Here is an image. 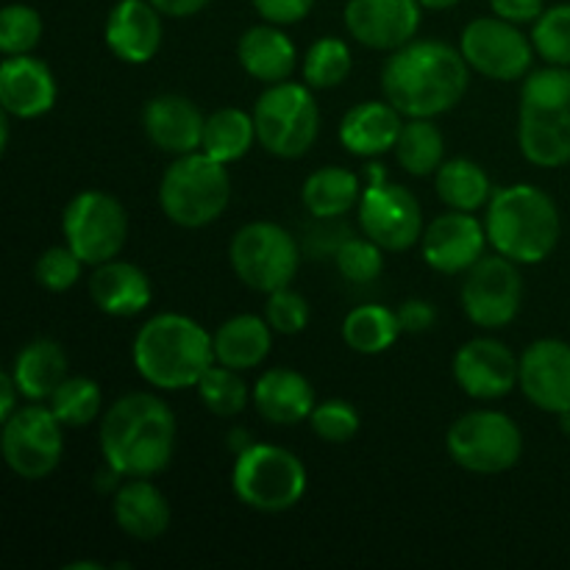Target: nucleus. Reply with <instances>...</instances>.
Here are the masks:
<instances>
[{
    "label": "nucleus",
    "mask_w": 570,
    "mask_h": 570,
    "mask_svg": "<svg viewBox=\"0 0 570 570\" xmlns=\"http://www.w3.org/2000/svg\"><path fill=\"white\" fill-rule=\"evenodd\" d=\"M423 20L421 0H348L343 11L345 31L371 50L404 48L417 37Z\"/></svg>",
    "instance_id": "f3484780"
},
{
    "label": "nucleus",
    "mask_w": 570,
    "mask_h": 570,
    "mask_svg": "<svg viewBox=\"0 0 570 570\" xmlns=\"http://www.w3.org/2000/svg\"><path fill=\"white\" fill-rule=\"evenodd\" d=\"M354 70V56L348 42L337 37H323L306 50L304 56V81L312 89H334L345 81Z\"/></svg>",
    "instance_id": "e433bc0d"
},
{
    "label": "nucleus",
    "mask_w": 570,
    "mask_h": 570,
    "mask_svg": "<svg viewBox=\"0 0 570 570\" xmlns=\"http://www.w3.org/2000/svg\"><path fill=\"white\" fill-rule=\"evenodd\" d=\"M142 128L150 145L170 156H184L200 150L206 117L187 95H156L142 109Z\"/></svg>",
    "instance_id": "4be33fe9"
},
{
    "label": "nucleus",
    "mask_w": 570,
    "mask_h": 570,
    "mask_svg": "<svg viewBox=\"0 0 570 570\" xmlns=\"http://www.w3.org/2000/svg\"><path fill=\"white\" fill-rule=\"evenodd\" d=\"M362 193L365 187L356 173H351L348 167L328 165L306 176L304 187H301V200L315 220H340L360 206Z\"/></svg>",
    "instance_id": "c756f323"
},
{
    "label": "nucleus",
    "mask_w": 570,
    "mask_h": 570,
    "mask_svg": "<svg viewBox=\"0 0 570 570\" xmlns=\"http://www.w3.org/2000/svg\"><path fill=\"white\" fill-rule=\"evenodd\" d=\"M195 390H198L200 404L217 417H237L243 415L245 406L254 404V387H248L243 371H234L220 362H215L204 373Z\"/></svg>",
    "instance_id": "f704fd0d"
},
{
    "label": "nucleus",
    "mask_w": 570,
    "mask_h": 570,
    "mask_svg": "<svg viewBox=\"0 0 570 570\" xmlns=\"http://www.w3.org/2000/svg\"><path fill=\"white\" fill-rule=\"evenodd\" d=\"M460 50L471 70L493 81H521L532 72L534 42L515 22L501 17H476L462 28Z\"/></svg>",
    "instance_id": "4468645a"
},
{
    "label": "nucleus",
    "mask_w": 570,
    "mask_h": 570,
    "mask_svg": "<svg viewBox=\"0 0 570 570\" xmlns=\"http://www.w3.org/2000/svg\"><path fill=\"white\" fill-rule=\"evenodd\" d=\"M309 426L323 443L343 445L356 438L362 421L356 406H351L348 401L332 399V401H323V404H315V410H312L309 415Z\"/></svg>",
    "instance_id": "79ce46f5"
},
{
    "label": "nucleus",
    "mask_w": 570,
    "mask_h": 570,
    "mask_svg": "<svg viewBox=\"0 0 570 570\" xmlns=\"http://www.w3.org/2000/svg\"><path fill=\"white\" fill-rule=\"evenodd\" d=\"M254 142H259V139H256V122L250 111L237 109V106H223L206 117L200 150L209 154L212 159L234 165L243 156H248Z\"/></svg>",
    "instance_id": "2f4dec72"
},
{
    "label": "nucleus",
    "mask_w": 570,
    "mask_h": 570,
    "mask_svg": "<svg viewBox=\"0 0 570 570\" xmlns=\"http://www.w3.org/2000/svg\"><path fill=\"white\" fill-rule=\"evenodd\" d=\"M228 165L204 150L176 156L159 181V206L181 228H206L228 209L232 178Z\"/></svg>",
    "instance_id": "423d86ee"
},
{
    "label": "nucleus",
    "mask_w": 570,
    "mask_h": 570,
    "mask_svg": "<svg viewBox=\"0 0 570 570\" xmlns=\"http://www.w3.org/2000/svg\"><path fill=\"white\" fill-rule=\"evenodd\" d=\"M256 139L276 159H301L321 134V109L309 83H271L254 104Z\"/></svg>",
    "instance_id": "6e6552de"
},
{
    "label": "nucleus",
    "mask_w": 570,
    "mask_h": 570,
    "mask_svg": "<svg viewBox=\"0 0 570 570\" xmlns=\"http://www.w3.org/2000/svg\"><path fill=\"white\" fill-rule=\"evenodd\" d=\"M460 0H421V6L426 11H445V9H454Z\"/></svg>",
    "instance_id": "603ef678"
},
{
    "label": "nucleus",
    "mask_w": 570,
    "mask_h": 570,
    "mask_svg": "<svg viewBox=\"0 0 570 570\" xmlns=\"http://www.w3.org/2000/svg\"><path fill=\"white\" fill-rule=\"evenodd\" d=\"M48 406L59 417L65 429L89 426L98 415H104V393L98 382L89 376H67L48 399Z\"/></svg>",
    "instance_id": "c9c22d12"
},
{
    "label": "nucleus",
    "mask_w": 570,
    "mask_h": 570,
    "mask_svg": "<svg viewBox=\"0 0 570 570\" xmlns=\"http://www.w3.org/2000/svg\"><path fill=\"white\" fill-rule=\"evenodd\" d=\"M131 360L154 390H189L198 387L204 373L217 362L215 340L189 315L161 312L139 326Z\"/></svg>",
    "instance_id": "7ed1b4c3"
},
{
    "label": "nucleus",
    "mask_w": 570,
    "mask_h": 570,
    "mask_svg": "<svg viewBox=\"0 0 570 570\" xmlns=\"http://www.w3.org/2000/svg\"><path fill=\"white\" fill-rule=\"evenodd\" d=\"M490 9L495 17L515 22V26H527V22L534 26V20L546 11V3L543 0H490Z\"/></svg>",
    "instance_id": "49530a36"
},
{
    "label": "nucleus",
    "mask_w": 570,
    "mask_h": 570,
    "mask_svg": "<svg viewBox=\"0 0 570 570\" xmlns=\"http://www.w3.org/2000/svg\"><path fill=\"white\" fill-rule=\"evenodd\" d=\"M488 228L473 212L449 209L423 228V259L443 276H465L488 250Z\"/></svg>",
    "instance_id": "dca6fc26"
},
{
    "label": "nucleus",
    "mask_w": 570,
    "mask_h": 570,
    "mask_svg": "<svg viewBox=\"0 0 570 570\" xmlns=\"http://www.w3.org/2000/svg\"><path fill=\"white\" fill-rule=\"evenodd\" d=\"M557 417H560L562 434H566V438H570V410H566V412H562V415H557Z\"/></svg>",
    "instance_id": "5fc2aeb1"
},
{
    "label": "nucleus",
    "mask_w": 570,
    "mask_h": 570,
    "mask_svg": "<svg viewBox=\"0 0 570 570\" xmlns=\"http://www.w3.org/2000/svg\"><path fill=\"white\" fill-rule=\"evenodd\" d=\"M462 312L468 321L484 332L507 328L523 306V276L521 265L501 254H484L471 271L460 289Z\"/></svg>",
    "instance_id": "ddd939ff"
},
{
    "label": "nucleus",
    "mask_w": 570,
    "mask_h": 570,
    "mask_svg": "<svg viewBox=\"0 0 570 570\" xmlns=\"http://www.w3.org/2000/svg\"><path fill=\"white\" fill-rule=\"evenodd\" d=\"M89 298L104 315L134 317L150 306L154 284H150L148 273L134 262L109 259L95 267L89 276Z\"/></svg>",
    "instance_id": "5701e85b"
},
{
    "label": "nucleus",
    "mask_w": 570,
    "mask_h": 570,
    "mask_svg": "<svg viewBox=\"0 0 570 570\" xmlns=\"http://www.w3.org/2000/svg\"><path fill=\"white\" fill-rule=\"evenodd\" d=\"M471 87V65L460 48L440 39H412L393 50L382 67L384 100L406 120L445 115L465 98Z\"/></svg>",
    "instance_id": "f257e3e1"
},
{
    "label": "nucleus",
    "mask_w": 570,
    "mask_h": 570,
    "mask_svg": "<svg viewBox=\"0 0 570 570\" xmlns=\"http://www.w3.org/2000/svg\"><path fill=\"white\" fill-rule=\"evenodd\" d=\"M434 189H438V198L456 212L488 209L495 193L484 167L479 161L465 159V156L445 159L440 165V170L434 173Z\"/></svg>",
    "instance_id": "7c9ffc66"
},
{
    "label": "nucleus",
    "mask_w": 570,
    "mask_h": 570,
    "mask_svg": "<svg viewBox=\"0 0 570 570\" xmlns=\"http://www.w3.org/2000/svg\"><path fill=\"white\" fill-rule=\"evenodd\" d=\"M156 9L165 17H176V20H184V17H195L212 3V0H150Z\"/></svg>",
    "instance_id": "de8ad7c7"
},
{
    "label": "nucleus",
    "mask_w": 570,
    "mask_h": 570,
    "mask_svg": "<svg viewBox=\"0 0 570 570\" xmlns=\"http://www.w3.org/2000/svg\"><path fill=\"white\" fill-rule=\"evenodd\" d=\"M518 387L529 404L549 415L570 410V343L543 337L527 345L521 354Z\"/></svg>",
    "instance_id": "6ab92c4d"
},
{
    "label": "nucleus",
    "mask_w": 570,
    "mask_h": 570,
    "mask_svg": "<svg viewBox=\"0 0 570 570\" xmlns=\"http://www.w3.org/2000/svg\"><path fill=\"white\" fill-rule=\"evenodd\" d=\"M365 170H367V184H382V181H387V167L379 165V161H371V165H367Z\"/></svg>",
    "instance_id": "3c124183"
},
{
    "label": "nucleus",
    "mask_w": 570,
    "mask_h": 570,
    "mask_svg": "<svg viewBox=\"0 0 570 570\" xmlns=\"http://www.w3.org/2000/svg\"><path fill=\"white\" fill-rule=\"evenodd\" d=\"M495 254L518 265H540L560 245L562 217L554 198L534 184L495 189L484 215Z\"/></svg>",
    "instance_id": "20e7f679"
},
{
    "label": "nucleus",
    "mask_w": 570,
    "mask_h": 570,
    "mask_svg": "<svg viewBox=\"0 0 570 570\" xmlns=\"http://www.w3.org/2000/svg\"><path fill=\"white\" fill-rule=\"evenodd\" d=\"M254 406L267 423L295 426V423L309 421L315 410V387L304 373L293 367H273L256 379Z\"/></svg>",
    "instance_id": "393cba45"
},
{
    "label": "nucleus",
    "mask_w": 570,
    "mask_h": 570,
    "mask_svg": "<svg viewBox=\"0 0 570 570\" xmlns=\"http://www.w3.org/2000/svg\"><path fill=\"white\" fill-rule=\"evenodd\" d=\"M59 98V87L42 59L31 53L6 56L0 65V106L17 120H37L48 115Z\"/></svg>",
    "instance_id": "aec40b11"
},
{
    "label": "nucleus",
    "mask_w": 570,
    "mask_h": 570,
    "mask_svg": "<svg viewBox=\"0 0 570 570\" xmlns=\"http://www.w3.org/2000/svg\"><path fill=\"white\" fill-rule=\"evenodd\" d=\"M3 449L6 468L26 482L50 476L65 456V426L53 415L48 404L20 406L3 421Z\"/></svg>",
    "instance_id": "f8f14e48"
},
{
    "label": "nucleus",
    "mask_w": 570,
    "mask_h": 570,
    "mask_svg": "<svg viewBox=\"0 0 570 570\" xmlns=\"http://www.w3.org/2000/svg\"><path fill=\"white\" fill-rule=\"evenodd\" d=\"M273 328L267 317L259 315H234L217 326L212 334L215 340V360L234 371H254L271 356Z\"/></svg>",
    "instance_id": "c85d7f7f"
},
{
    "label": "nucleus",
    "mask_w": 570,
    "mask_h": 570,
    "mask_svg": "<svg viewBox=\"0 0 570 570\" xmlns=\"http://www.w3.org/2000/svg\"><path fill=\"white\" fill-rule=\"evenodd\" d=\"M340 276L354 284H371L384 271V248L373 243L371 237H348L334 254Z\"/></svg>",
    "instance_id": "ea45409f"
},
{
    "label": "nucleus",
    "mask_w": 570,
    "mask_h": 570,
    "mask_svg": "<svg viewBox=\"0 0 570 570\" xmlns=\"http://www.w3.org/2000/svg\"><path fill=\"white\" fill-rule=\"evenodd\" d=\"M67 570H104V566L100 562H70Z\"/></svg>",
    "instance_id": "864d4df0"
},
{
    "label": "nucleus",
    "mask_w": 570,
    "mask_h": 570,
    "mask_svg": "<svg viewBox=\"0 0 570 570\" xmlns=\"http://www.w3.org/2000/svg\"><path fill=\"white\" fill-rule=\"evenodd\" d=\"M399 321L404 334H423L438 323V309L423 298H410L399 306Z\"/></svg>",
    "instance_id": "a18cd8bd"
},
{
    "label": "nucleus",
    "mask_w": 570,
    "mask_h": 570,
    "mask_svg": "<svg viewBox=\"0 0 570 570\" xmlns=\"http://www.w3.org/2000/svg\"><path fill=\"white\" fill-rule=\"evenodd\" d=\"M395 159L410 176H434L445 161V137L438 122L426 117L406 120L395 142Z\"/></svg>",
    "instance_id": "72a5a7b5"
},
{
    "label": "nucleus",
    "mask_w": 570,
    "mask_h": 570,
    "mask_svg": "<svg viewBox=\"0 0 570 570\" xmlns=\"http://www.w3.org/2000/svg\"><path fill=\"white\" fill-rule=\"evenodd\" d=\"M449 456L468 473L495 476L521 462L523 434L510 415L495 410H476L456 417L445 438Z\"/></svg>",
    "instance_id": "9d476101"
},
{
    "label": "nucleus",
    "mask_w": 570,
    "mask_h": 570,
    "mask_svg": "<svg viewBox=\"0 0 570 570\" xmlns=\"http://www.w3.org/2000/svg\"><path fill=\"white\" fill-rule=\"evenodd\" d=\"M83 259L70 248V245H53V248L42 250L33 265V276H37L39 287L48 293H67L81 282Z\"/></svg>",
    "instance_id": "a19ab883"
},
{
    "label": "nucleus",
    "mask_w": 570,
    "mask_h": 570,
    "mask_svg": "<svg viewBox=\"0 0 570 570\" xmlns=\"http://www.w3.org/2000/svg\"><path fill=\"white\" fill-rule=\"evenodd\" d=\"M45 31L42 14L33 6L9 3L0 9V50L3 56L31 53Z\"/></svg>",
    "instance_id": "58836bf2"
},
{
    "label": "nucleus",
    "mask_w": 570,
    "mask_h": 570,
    "mask_svg": "<svg viewBox=\"0 0 570 570\" xmlns=\"http://www.w3.org/2000/svg\"><path fill=\"white\" fill-rule=\"evenodd\" d=\"M178 423L156 393H126L100 417V456L122 479H154L176 454Z\"/></svg>",
    "instance_id": "f03ea898"
},
{
    "label": "nucleus",
    "mask_w": 570,
    "mask_h": 570,
    "mask_svg": "<svg viewBox=\"0 0 570 570\" xmlns=\"http://www.w3.org/2000/svg\"><path fill=\"white\" fill-rule=\"evenodd\" d=\"M360 232L390 254L410 250L423 237V212L415 195L393 181L367 184L356 206Z\"/></svg>",
    "instance_id": "2eb2a0df"
},
{
    "label": "nucleus",
    "mask_w": 570,
    "mask_h": 570,
    "mask_svg": "<svg viewBox=\"0 0 570 570\" xmlns=\"http://www.w3.org/2000/svg\"><path fill=\"white\" fill-rule=\"evenodd\" d=\"M20 387H17L14 376H11V371L0 373V423L6 421V417L14 415L17 410H20Z\"/></svg>",
    "instance_id": "09e8293b"
},
{
    "label": "nucleus",
    "mask_w": 570,
    "mask_h": 570,
    "mask_svg": "<svg viewBox=\"0 0 570 570\" xmlns=\"http://www.w3.org/2000/svg\"><path fill=\"white\" fill-rule=\"evenodd\" d=\"M61 234L83 265L98 267L117 259L128 239L126 206L104 189H83L65 206Z\"/></svg>",
    "instance_id": "9b49d317"
},
{
    "label": "nucleus",
    "mask_w": 570,
    "mask_h": 570,
    "mask_svg": "<svg viewBox=\"0 0 570 570\" xmlns=\"http://www.w3.org/2000/svg\"><path fill=\"white\" fill-rule=\"evenodd\" d=\"M237 61L250 78L262 81L265 87L278 81H289L298 65L295 45L282 26L262 22V26L248 28L237 42Z\"/></svg>",
    "instance_id": "bb28decb"
},
{
    "label": "nucleus",
    "mask_w": 570,
    "mask_h": 570,
    "mask_svg": "<svg viewBox=\"0 0 570 570\" xmlns=\"http://www.w3.org/2000/svg\"><path fill=\"white\" fill-rule=\"evenodd\" d=\"M11 376H14L22 399L33 401V404H48L56 387L70 376V360L56 340L37 337L17 351Z\"/></svg>",
    "instance_id": "cd10ccee"
},
{
    "label": "nucleus",
    "mask_w": 570,
    "mask_h": 570,
    "mask_svg": "<svg viewBox=\"0 0 570 570\" xmlns=\"http://www.w3.org/2000/svg\"><path fill=\"white\" fill-rule=\"evenodd\" d=\"M111 512L120 532L142 543L159 540L173 521L170 501L150 479H126L117 488Z\"/></svg>",
    "instance_id": "a878e982"
},
{
    "label": "nucleus",
    "mask_w": 570,
    "mask_h": 570,
    "mask_svg": "<svg viewBox=\"0 0 570 570\" xmlns=\"http://www.w3.org/2000/svg\"><path fill=\"white\" fill-rule=\"evenodd\" d=\"M451 367L462 393L476 401H499L518 387L521 356L512 354L501 340L476 337L460 345Z\"/></svg>",
    "instance_id": "a211bd4d"
},
{
    "label": "nucleus",
    "mask_w": 570,
    "mask_h": 570,
    "mask_svg": "<svg viewBox=\"0 0 570 570\" xmlns=\"http://www.w3.org/2000/svg\"><path fill=\"white\" fill-rule=\"evenodd\" d=\"M256 9V14L265 22L273 26H295V22L306 20V14L312 11L315 0H250Z\"/></svg>",
    "instance_id": "c03bdc74"
},
{
    "label": "nucleus",
    "mask_w": 570,
    "mask_h": 570,
    "mask_svg": "<svg viewBox=\"0 0 570 570\" xmlns=\"http://www.w3.org/2000/svg\"><path fill=\"white\" fill-rule=\"evenodd\" d=\"M306 484L309 479L304 462L284 445L254 443L234 460V495L239 504L262 515H282L298 507Z\"/></svg>",
    "instance_id": "0eeeda50"
},
{
    "label": "nucleus",
    "mask_w": 570,
    "mask_h": 570,
    "mask_svg": "<svg viewBox=\"0 0 570 570\" xmlns=\"http://www.w3.org/2000/svg\"><path fill=\"white\" fill-rule=\"evenodd\" d=\"M265 317L273 332L284 334V337H293V334H301L309 326V304L293 287H282L267 295Z\"/></svg>",
    "instance_id": "37998d69"
},
{
    "label": "nucleus",
    "mask_w": 570,
    "mask_h": 570,
    "mask_svg": "<svg viewBox=\"0 0 570 570\" xmlns=\"http://www.w3.org/2000/svg\"><path fill=\"white\" fill-rule=\"evenodd\" d=\"M228 262L245 287L271 295L293 284L301 267V245L278 223L254 220L237 228L232 237Z\"/></svg>",
    "instance_id": "1a4fd4ad"
},
{
    "label": "nucleus",
    "mask_w": 570,
    "mask_h": 570,
    "mask_svg": "<svg viewBox=\"0 0 570 570\" xmlns=\"http://www.w3.org/2000/svg\"><path fill=\"white\" fill-rule=\"evenodd\" d=\"M228 445H232L234 456H237V454H243V451L248 449V445H254V440H250L248 429L237 426V429H232V434H228Z\"/></svg>",
    "instance_id": "8fccbe9b"
},
{
    "label": "nucleus",
    "mask_w": 570,
    "mask_h": 570,
    "mask_svg": "<svg viewBox=\"0 0 570 570\" xmlns=\"http://www.w3.org/2000/svg\"><path fill=\"white\" fill-rule=\"evenodd\" d=\"M401 128H404V115L390 100H365L343 115L340 142L348 154L376 159L387 150H395Z\"/></svg>",
    "instance_id": "b1692460"
},
{
    "label": "nucleus",
    "mask_w": 570,
    "mask_h": 570,
    "mask_svg": "<svg viewBox=\"0 0 570 570\" xmlns=\"http://www.w3.org/2000/svg\"><path fill=\"white\" fill-rule=\"evenodd\" d=\"M532 42L546 65L570 67V3H557L534 20Z\"/></svg>",
    "instance_id": "4c0bfd02"
},
{
    "label": "nucleus",
    "mask_w": 570,
    "mask_h": 570,
    "mask_svg": "<svg viewBox=\"0 0 570 570\" xmlns=\"http://www.w3.org/2000/svg\"><path fill=\"white\" fill-rule=\"evenodd\" d=\"M161 17L150 0H117L104 26L106 48L126 65H148L161 48Z\"/></svg>",
    "instance_id": "412c9836"
},
{
    "label": "nucleus",
    "mask_w": 570,
    "mask_h": 570,
    "mask_svg": "<svg viewBox=\"0 0 570 570\" xmlns=\"http://www.w3.org/2000/svg\"><path fill=\"white\" fill-rule=\"evenodd\" d=\"M404 334L399 321V312L379 304L356 306L343 321V340L351 351L362 356L384 354L395 345V340Z\"/></svg>",
    "instance_id": "473e14b6"
},
{
    "label": "nucleus",
    "mask_w": 570,
    "mask_h": 570,
    "mask_svg": "<svg viewBox=\"0 0 570 570\" xmlns=\"http://www.w3.org/2000/svg\"><path fill=\"white\" fill-rule=\"evenodd\" d=\"M518 148L543 170L570 165V67H543L523 78Z\"/></svg>",
    "instance_id": "39448f33"
}]
</instances>
